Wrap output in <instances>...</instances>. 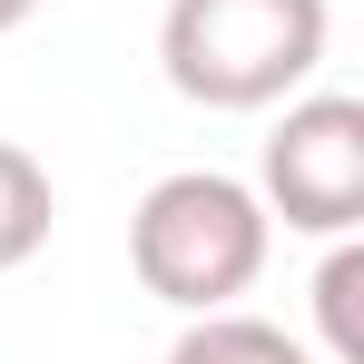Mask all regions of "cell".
I'll list each match as a JSON object with an SVG mask.
<instances>
[{
    "label": "cell",
    "instance_id": "cell-2",
    "mask_svg": "<svg viewBox=\"0 0 364 364\" xmlns=\"http://www.w3.org/2000/svg\"><path fill=\"white\" fill-rule=\"evenodd\" d=\"M325 0H168L158 69L187 109H276L325 69Z\"/></svg>",
    "mask_w": 364,
    "mask_h": 364
},
{
    "label": "cell",
    "instance_id": "cell-7",
    "mask_svg": "<svg viewBox=\"0 0 364 364\" xmlns=\"http://www.w3.org/2000/svg\"><path fill=\"white\" fill-rule=\"evenodd\" d=\"M30 10H40V0H0V40H10V30H20Z\"/></svg>",
    "mask_w": 364,
    "mask_h": 364
},
{
    "label": "cell",
    "instance_id": "cell-5",
    "mask_svg": "<svg viewBox=\"0 0 364 364\" xmlns=\"http://www.w3.org/2000/svg\"><path fill=\"white\" fill-rule=\"evenodd\" d=\"M168 364H315V355H305L286 325L217 305V315H187V335L168 345Z\"/></svg>",
    "mask_w": 364,
    "mask_h": 364
},
{
    "label": "cell",
    "instance_id": "cell-1",
    "mask_svg": "<svg viewBox=\"0 0 364 364\" xmlns=\"http://www.w3.org/2000/svg\"><path fill=\"white\" fill-rule=\"evenodd\" d=\"M266 246H276V217H266V197L227 168H178V178H158L138 197V217H128V266H138V286L158 305H178V315H217V305H237L256 276H266Z\"/></svg>",
    "mask_w": 364,
    "mask_h": 364
},
{
    "label": "cell",
    "instance_id": "cell-4",
    "mask_svg": "<svg viewBox=\"0 0 364 364\" xmlns=\"http://www.w3.org/2000/svg\"><path fill=\"white\" fill-rule=\"evenodd\" d=\"M50 217H60L50 168H40L20 138H0V276H10V266H30V256L50 246Z\"/></svg>",
    "mask_w": 364,
    "mask_h": 364
},
{
    "label": "cell",
    "instance_id": "cell-3",
    "mask_svg": "<svg viewBox=\"0 0 364 364\" xmlns=\"http://www.w3.org/2000/svg\"><path fill=\"white\" fill-rule=\"evenodd\" d=\"M266 217H286L296 237H355L364 227V99L345 89H305L256 158Z\"/></svg>",
    "mask_w": 364,
    "mask_h": 364
},
{
    "label": "cell",
    "instance_id": "cell-6",
    "mask_svg": "<svg viewBox=\"0 0 364 364\" xmlns=\"http://www.w3.org/2000/svg\"><path fill=\"white\" fill-rule=\"evenodd\" d=\"M325 276H315V325H325V364H364V246L355 237H325Z\"/></svg>",
    "mask_w": 364,
    "mask_h": 364
}]
</instances>
